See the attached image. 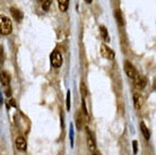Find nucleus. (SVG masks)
<instances>
[{
  "label": "nucleus",
  "mask_w": 156,
  "mask_h": 155,
  "mask_svg": "<svg viewBox=\"0 0 156 155\" xmlns=\"http://www.w3.org/2000/svg\"><path fill=\"white\" fill-rule=\"evenodd\" d=\"M12 31V23L8 17L1 15L0 16V34L9 35Z\"/></svg>",
  "instance_id": "1"
},
{
  "label": "nucleus",
  "mask_w": 156,
  "mask_h": 155,
  "mask_svg": "<svg viewBox=\"0 0 156 155\" xmlns=\"http://www.w3.org/2000/svg\"><path fill=\"white\" fill-rule=\"evenodd\" d=\"M50 61H51V65L55 67V68L61 67L62 66V62H63L61 53H60L58 50H55L50 56Z\"/></svg>",
  "instance_id": "2"
},
{
  "label": "nucleus",
  "mask_w": 156,
  "mask_h": 155,
  "mask_svg": "<svg viewBox=\"0 0 156 155\" xmlns=\"http://www.w3.org/2000/svg\"><path fill=\"white\" fill-rule=\"evenodd\" d=\"M123 68H125V71H126V74H127V76L130 78H133L137 74H138L136 68L133 66V63H131L130 61H126Z\"/></svg>",
  "instance_id": "3"
},
{
  "label": "nucleus",
  "mask_w": 156,
  "mask_h": 155,
  "mask_svg": "<svg viewBox=\"0 0 156 155\" xmlns=\"http://www.w3.org/2000/svg\"><path fill=\"white\" fill-rule=\"evenodd\" d=\"M101 54L103 58L109 59V60L114 59V52L108 45H105V44H102L101 45Z\"/></svg>",
  "instance_id": "4"
},
{
  "label": "nucleus",
  "mask_w": 156,
  "mask_h": 155,
  "mask_svg": "<svg viewBox=\"0 0 156 155\" xmlns=\"http://www.w3.org/2000/svg\"><path fill=\"white\" fill-rule=\"evenodd\" d=\"M133 79H135V85H136L137 88L139 89H143L146 87V84H147V79L144 77V76H141V75L137 74L135 77H133Z\"/></svg>",
  "instance_id": "5"
},
{
  "label": "nucleus",
  "mask_w": 156,
  "mask_h": 155,
  "mask_svg": "<svg viewBox=\"0 0 156 155\" xmlns=\"http://www.w3.org/2000/svg\"><path fill=\"white\" fill-rule=\"evenodd\" d=\"M16 147H17V150L18 151H26V148H27V144H26V140L24 139L23 137H17L16 138Z\"/></svg>",
  "instance_id": "6"
},
{
  "label": "nucleus",
  "mask_w": 156,
  "mask_h": 155,
  "mask_svg": "<svg viewBox=\"0 0 156 155\" xmlns=\"http://www.w3.org/2000/svg\"><path fill=\"white\" fill-rule=\"evenodd\" d=\"M133 104H135L136 110H140L143 104H144V99L139 93H136L133 95Z\"/></svg>",
  "instance_id": "7"
},
{
  "label": "nucleus",
  "mask_w": 156,
  "mask_h": 155,
  "mask_svg": "<svg viewBox=\"0 0 156 155\" xmlns=\"http://www.w3.org/2000/svg\"><path fill=\"white\" fill-rule=\"evenodd\" d=\"M87 147L90 152H95L96 150V144H95V140H94V137L88 132V136H87Z\"/></svg>",
  "instance_id": "8"
},
{
  "label": "nucleus",
  "mask_w": 156,
  "mask_h": 155,
  "mask_svg": "<svg viewBox=\"0 0 156 155\" xmlns=\"http://www.w3.org/2000/svg\"><path fill=\"white\" fill-rule=\"evenodd\" d=\"M10 13H12V17H14L17 22H20V20H22V18H23V13L20 12V9L12 7L10 8Z\"/></svg>",
  "instance_id": "9"
},
{
  "label": "nucleus",
  "mask_w": 156,
  "mask_h": 155,
  "mask_svg": "<svg viewBox=\"0 0 156 155\" xmlns=\"http://www.w3.org/2000/svg\"><path fill=\"white\" fill-rule=\"evenodd\" d=\"M0 81H1V84L4 86L9 85V81H10V76H9V74L6 73V71H1V73H0Z\"/></svg>",
  "instance_id": "10"
},
{
  "label": "nucleus",
  "mask_w": 156,
  "mask_h": 155,
  "mask_svg": "<svg viewBox=\"0 0 156 155\" xmlns=\"http://www.w3.org/2000/svg\"><path fill=\"white\" fill-rule=\"evenodd\" d=\"M58 6L61 12H66L69 6V0H58Z\"/></svg>",
  "instance_id": "11"
},
{
  "label": "nucleus",
  "mask_w": 156,
  "mask_h": 155,
  "mask_svg": "<svg viewBox=\"0 0 156 155\" xmlns=\"http://www.w3.org/2000/svg\"><path fill=\"white\" fill-rule=\"evenodd\" d=\"M140 130L143 132V135L145 136V138L146 139H149V137H151V132H149L148 128L146 127V124L144 122H140Z\"/></svg>",
  "instance_id": "12"
},
{
  "label": "nucleus",
  "mask_w": 156,
  "mask_h": 155,
  "mask_svg": "<svg viewBox=\"0 0 156 155\" xmlns=\"http://www.w3.org/2000/svg\"><path fill=\"white\" fill-rule=\"evenodd\" d=\"M100 33H101L103 40H104V41H106V42H109V41H110L109 33H108V31H106L105 27H104V26H101V27H100Z\"/></svg>",
  "instance_id": "13"
},
{
  "label": "nucleus",
  "mask_w": 156,
  "mask_h": 155,
  "mask_svg": "<svg viewBox=\"0 0 156 155\" xmlns=\"http://www.w3.org/2000/svg\"><path fill=\"white\" fill-rule=\"evenodd\" d=\"M51 2H52V0H43V4H42V8L43 10H49V8L51 6Z\"/></svg>",
  "instance_id": "14"
},
{
  "label": "nucleus",
  "mask_w": 156,
  "mask_h": 155,
  "mask_svg": "<svg viewBox=\"0 0 156 155\" xmlns=\"http://www.w3.org/2000/svg\"><path fill=\"white\" fill-rule=\"evenodd\" d=\"M115 17H117V20L118 23H119V25H121V26H123V20H122V16H121V13L119 12V10H117L115 12Z\"/></svg>",
  "instance_id": "15"
},
{
  "label": "nucleus",
  "mask_w": 156,
  "mask_h": 155,
  "mask_svg": "<svg viewBox=\"0 0 156 155\" xmlns=\"http://www.w3.org/2000/svg\"><path fill=\"white\" fill-rule=\"evenodd\" d=\"M86 91H87V89H86L85 84L82 83V84H80V92H82V94H83V97H85L86 95H87V92H86Z\"/></svg>",
  "instance_id": "16"
},
{
  "label": "nucleus",
  "mask_w": 156,
  "mask_h": 155,
  "mask_svg": "<svg viewBox=\"0 0 156 155\" xmlns=\"http://www.w3.org/2000/svg\"><path fill=\"white\" fill-rule=\"evenodd\" d=\"M67 110H70V92L67 93Z\"/></svg>",
  "instance_id": "17"
},
{
  "label": "nucleus",
  "mask_w": 156,
  "mask_h": 155,
  "mask_svg": "<svg viewBox=\"0 0 156 155\" xmlns=\"http://www.w3.org/2000/svg\"><path fill=\"white\" fill-rule=\"evenodd\" d=\"M133 153L137 154V151H138V143H137V140H133Z\"/></svg>",
  "instance_id": "18"
},
{
  "label": "nucleus",
  "mask_w": 156,
  "mask_h": 155,
  "mask_svg": "<svg viewBox=\"0 0 156 155\" xmlns=\"http://www.w3.org/2000/svg\"><path fill=\"white\" fill-rule=\"evenodd\" d=\"M4 50H2V47H0V63H2L4 62Z\"/></svg>",
  "instance_id": "19"
},
{
  "label": "nucleus",
  "mask_w": 156,
  "mask_h": 155,
  "mask_svg": "<svg viewBox=\"0 0 156 155\" xmlns=\"http://www.w3.org/2000/svg\"><path fill=\"white\" fill-rule=\"evenodd\" d=\"M86 2H87V4H90V2H92V0H85Z\"/></svg>",
  "instance_id": "20"
},
{
  "label": "nucleus",
  "mask_w": 156,
  "mask_h": 155,
  "mask_svg": "<svg viewBox=\"0 0 156 155\" xmlns=\"http://www.w3.org/2000/svg\"><path fill=\"white\" fill-rule=\"evenodd\" d=\"M93 155H101V154H100V152H96V153H94Z\"/></svg>",
  "instance_id": "21"
},
{
  "label": "nucleus",
  "mask_w": 156,
  "mask_h": 155,
  "mask_svg": "<svg viewBox=\"0 0 156 155\" xmlns=\"http://www.w3.org/2000/svg\"><path fill=\"white\" fill-rule=\"evenodd\" d=\"M2 103V100H1V95H0V104Z\"/></svg>",
  "instance_id": "22"
}]
</instances>
